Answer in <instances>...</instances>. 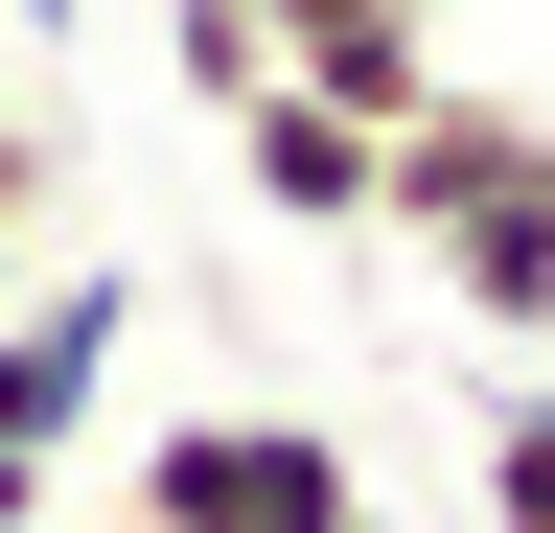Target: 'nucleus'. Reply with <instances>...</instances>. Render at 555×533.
<instances>
[{
  "label": "nucleus",
  "instance_id": "obj_6",
  "mask_svg": "<svg viewBox=\"0 0 555 533\" xmlns=\"http://www.w3.org/2000/svg\"><path fill=\"white\" fill-rule=\"evenodd\" d=\"M416 279L463 302V348H555V210H463V232H416Z\"/></svg>",
  "mask_w": 555,
  "mask_h": 533
},
{
  "label": "nucleus",
  "instance_id": "obj_5",
  "mask_svg": "<svg viewBox=\"0 0 555 533\" xmlns=\"http://www.w3.org/2000/svg\"><path fill=\"white\" fill-rule=\"evenodd\" d=\"M255 47H278L301 93H347L371 140H393L416 93H440V0H255Z\"/></svg>",
  "mask_w": 555,
  "mask_h": 533
},
{
  "label": "nucleus",
  "instance_id": "obj_10",
  "mask_svg": "<svg viewBox=\"0 0 555 533\" xmlns=\"http://www.w3.org/2000/svg\"><path fill=\"white\" fill-rule=\"evenodd\" d=\"M0 116H24V0H0Z\"/></svg>",
  "mask_w": 555,
  "mask_h": 533
},
{
  "label": "nucleus",
  "instance_id": "obj_1",
  "mask_svg": "<svg viewBox=\"0 0 555 533\" xmlns=\"http://www.w3.org/2000/svg\"><path fill=\"white\" fill-rule=\"evenodd\" d=\"M116 533H371V464H347L324 418H163L116 464Z\"/></svg>",
  "mask_w": 555,
  "mask_h": 533
},
{
  "label": "nucleus",
  "instance_id": "obj_9",
  "mask_svg": "<svg viewBox=\"0 0 555 533\" xmlns=\"http://www.w3.org/2000/svg\"><path fill=\"white\" fill-rule=\"evenodd\" d=\"M47 186H69V163H47V116H0V302H24V232H47Z\"/></svg>",
  "mask_w": 555,
  "mask_h": 533
},
{
  "label": "nucleus",
  "instance_id": "obj_4",
  "mask_svg": "<svg viewBox=\"0 0 555 533\" xmlns=\"http://www.w3.org/2000/svg\"><path fill=\"white\" fill-rule=\"evenodd\" d=\"M232 186H255L278 232H371V116L301 93V71H255V93H232Z\"/></svg>",
  "mask_w": 555,
  "mask_h": 533
},
{
  "label": "nucleus",
  "instance_id": "obj_8",
  "mask_svg": "<svg viewBox=\"0 0 555 533\" xmlns=\"http://www.w3.org/2000/svg\"><path fill=\"white\" fill-rule=\"evenodd\" d=\"M163 71H185V93H208V116H232V93H255V71H278V47H255V0H163Z\"/></svg>",
  "mask_w": 555,
  "mask_h": 533
},
{
  "label": "nucleus",
  "instance_id": "obj_3",
  "mask_svg": "<svg viewBox=\"0 0 555 533\" xmlns=\"http://www.w3.org/2000/svg\"><path fill=\"white\" fill-rule=\"evenodd\" d=\"M463 210H555V116H532V93H463V71H440V93H416L393 140H371V232L416 255V232H463Z\"/></svg>",
  "mask_w": 555,
  "mask_h": 533
},
{
  "label": "nucleus",
  "instance_id": "obj_2",
  "mask_svg": "<svg viewBox=\"0 0 555 533\" xmlns=\"http://www.w3.org/2000/svg\"><path fill=\"white\" fill-rule=\"evenodd\" d=\"M116 348H139V302L93 279V255L0 302V533H47V510H69V441L116 418Z\"/></svg>",
  "mask_w": 555,
  "mask_h": 533
},
{
  "label": "nucleus",
  "instance_id": "obj_7",
  "mask_svg": "<svg viewBox=\"0 0 555 533\" xmlns=\"http://www.w3.org/2000/svg\"><path fill=\"white\" fill-rule=\"evenodd\" d=\"M486 533H555V371L486 394Z\"/></svg>",
  "mask_w": 555,
  "mask_h": 533
}]
</instances>
